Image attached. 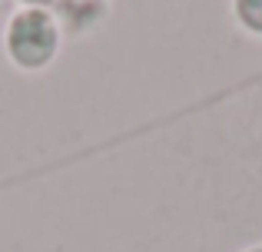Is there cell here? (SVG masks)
Instances as JSON below:
<instances>
[{"label": "cell", "mask_w": 262, "mask_h": 252, "mask_svg": "<svg viewBox=\"0 0 262 252\" xmlns=\"http://www.w3.org/2000/svg\"><path fill=\"white\" fill-rule=\"evenodd\" d=\"M249 252H262V249H249Z\"/></svg>", "instance_id": "3"}, {"label": "cell", "mask_w": 262, "mask_h": 252, "mask_svg": "<svg viewBox=\"0 0 262 252\" xmlns=\"http://www.w3.org/2000/svg\"><path fill=\"white\" fill-rule=\"evenodd\" d=\"M30 4H40V0H30Z\"/></svg>", "instance_id": "4"}, {"label": "cell", "mask_w": 262, "mask_h": 252, "mask_svg": "<svg viewBox=\"0 0 262 252\" xmlns=\"http://www.w3.org/2000/svg\"><path fill=\"white\" fill-rule=\"evenodd\" d=\"M10 57L20 66H43L57 50V24L47 10H24L13 17L7 33Z\"/></svg>", "instance_id": "1"}, {"label": "cell", "mask_w": 262, "mask_h": 252, "mask_svg": "<svg viewBox=\"0 0 262 252\" xmlns=\"http://www.w3.org/2000/svg\"><path fill=\"white\" fill-rule=\"evenodd\" d=\"M236 13L249 30L262 33V0H236Z\"/></svg>", "instance_id": "2"}]
</instances>
